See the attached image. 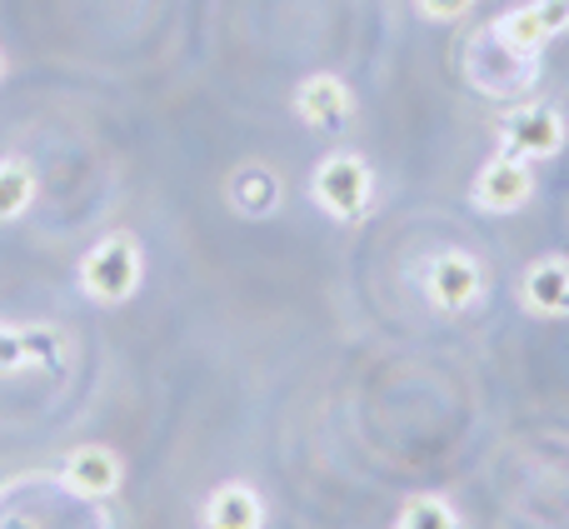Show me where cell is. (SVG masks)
I'll use <instances>...</instances> for the list:
<instances>
[{
    "mask_svg": "<svg viewBox=\"0 0 569 529\" xmlns=\"http://www.w3.org/2000/svg\"><path fill=\"white\" fill-rule=\"evenodd\" d=\"M126 485V460L110 445H76L60 460V490L76 500H110Z\"/></svg>",
    "mask_w": 569,
    "mask_h": 529,
    "instance_id": "ba28073f",
    "label": "cell"
},
{
    "mask_svg": "<svg viewBox=\"0 0 569 529\" xmlns=\"http://www.w3.org/2000/svg\"><path fill=\"white\" fill-rule=\"evenodd\" d=\"M295 116H300V126L325 130V136L345 130L355 120V90L335 70H315V76H305L295 86Z\"/></svg>",
    "mask_w": 569,
    "mask_h": 529,
    "instance_id": "30bf717a",
    "label": "cell"
},
{
    "mask_svg": "<svg viewBox=\"0 0 569 529\" xmlns=\"http://www.w3.org/2000/svg\"><path fill=\"white\" fill-rule=\"evenodd\" d=\"M500 150L515 160H555L565 150V116L550 106V100H515L500 120Z\"/></svg>",
    "mask_w": 569,
    "mask_h": 529,
    "instance_id": "5b68a950",
    "label": "cell"
},
{
    "mask_svg": "<svg viewBox=\"0 0 569 529\" xmlns=\"http://www.w3.org/2000/svg\"><path fill=\"white\" fill-rule=\"evenodd\" d=\"M310 200L340 226H355V220L370 216L375 206V170L360 150H330V156L315 166L310 176Z\"/></svg>",
    "mask_w": 569,
    "mask_h": 529,
    "instance_id": "3957f363",
    "label": "cell"
},
{
    "mask_svg": "<svg viewBox=\"0 0 569 529\" xmlns=\"http://www.w3.org/2000/svg\"><path fill=\"white\" fill-rule=\"evenodd\" d=\"M415 10L425 20H435V26H455V20H465L475 10V0H415Z\"/></svg>",
    "mask_w": 569,
    "mask_h": 529,
    "instance_id": "2e32d148",
    "label": "cell"
},
{
    "mask_svg": "<svg viewBox=\"0 0 569 529\" xmlns=\"http://www.w3.org/2000/svg\"><path fill=\"white\" fill-rule=\"evenodd\" d=\"M66 360H70L66 330L0 320V375H50L66 370Z\"/></svg>",
    "mask_w": 569,
    "mask_h": 529,
    "instance_id": "8992f818",
    "label": "cell"
},
{
    "mask_svg": "<svg viewBox=\"0 0 569 529\" xmlns=\"http://www.w3.org/2000/svg\"><path fill=\"white\" fill-rule=\"evenodd\" d=\"M490 30L500 40H510V46L540 56L550 40L569 36V0H520V6H510L505 16H495Z\"/></svg>",
    "mask_w": 569,
    "mask_h": 529,
    "instance_id": "9c48e42d",
    "label": "cell"
},
{
    "mask_svg": "<svg viewBox=\"0 0 569 529\" xmlns=\"http://www.w3.org/2000/svg\"><path fill=\"white\" fill-rule=\"evenodd\" d=\"M465 80H470L485 100H510L515 106V100H525L540 86V56L500 40L490 30V20H485L470 36V46H465Z\"/></svg>",
    "mask_w": 569,
    "mask_h": 529,
    "instance_id": "7a4b0ae2",
    "label": "cell"
},
{
    "mask_svg": "<svg viewBox=\"0 0 569 529\" xmlns=\"http://www.w3.org/2000/svg\"><path fill=\"white\" fill-rule=\"evenodd\" d=\"M76 285L90 305L100 310H120L136 300V290L146 285V246L130 230H110L96 246L80 256L76 264Z\"/></svg>",
    "mask_w": 569,
    "mask_h": 529,
    "instance_id": "6da1fadb",
    "label": "cell"
},
{
    "mask_svg": "<svg viewBox=\"0 0 569 529\" xmlns=\"http://www.w3.org/2000/svg\"><path fill=\"white\" fill-rule=\"evenodd\" d=\"M535 200V166L530 160H515V156H495L480 166L470 186V206L485 210V216H515Z\"/></svg>",
    "mask_w": 569,
    "mask_h": 529,
    "instance_id": "52a82bcc",
    "label": "cell"
},
{
    "mask_svg": "<svg viewBox=\"0 0 569 529\" xmlns=\"http://www.w3.org/2000/svg\"><path fill=\"white\" fill-rule=\"evenodd\" d=\"M0 529H40V525H30L26 515H6V520H0Z\"/></svg>",
    "mask_w": 569,
    "mask_h": 529,
    "instance_id": "e0dca14e",
    "label": "cell"
},
{
    "mask_svg": "<svg viewBox=\"0 0 569 529\" xmlns=\"http://www.w3.org/2000/svg\"><path fill=\"white\" fill-rule=\"evenodd\" d=\"M266 495L250 480H220L200 500V529H266Z\"/></svg>",
    "mask_w": 569,
    "mask_h": 529,
    "instance_id": "8fae6325",
    "label": "cell"
},
{
    "mask_svg": "<svg viewBox=\"0 0 569 529\" xmlns=\"http://www.w3.org/2000/svg\"><path fill=\"white\" fill-rule=\"evenodd\" d=\"M520 305L540 320H569V256H540L525 264Z\"/></svg>",
    "mask_w": 569,
    "mask_h": 529,
    "instance_id": "4fadbf2b",
    "label": "cell"
},
{
    "mask_svg": "<svg viewBox=\"0 0 569 529\" xmlns=\"http://www.w3.org/2000/svg\"><path fill=\"white\" fill-rule=\"evenodd\" d=\"M390 529H465V515L445 495H410Z\"/></svg>",
    "mask_w": 569,
    "mask_h": 529,
    "instance_id": "9a60e30c",
    "label": "cell"
},
{
    "mask_svg": "<svg viewBox=\"0 0 569 529\" xmlns=\"http://www.w3.org/2000/svg\"><path fill=\"white\" fill-rule=\"evenodd\" d=\"M226 200H230V210H236V216L266 220V216H276V210L284 206V180H280L276 166H266V160H246V166L230 170Z\"/></svg>",
    "mask_w": 569,
    "mask_h": 529,
    "instance_id": "7c38bea8",
    "label": "cell"
},
{
    "mask_svg": "<svg viewBox=\"0 0 569 529\" xmlns=\"http://www.w3.org/2000/svg\"><path fill=\"white\" fill-rule=\"evenodd\" d=\"M0 80H6V56H0Z\"/></svg>",
    "mask_w": 569,
    "mask_h": 529,
    "instance_id": "ac0fdd59",
    "label": "cell"
},
{
    "mask_svg": "<svg viewBox=\"0 0 569 529\" xmlns=\"http://www.w3.org/2000/svg\"><path fill=\"white\" fill-rule=\"evenodd\" d=\"M420 295L440 315H470V310H480L485 295H490V270H485V260L470 256V250H440V256L425 260Z\"/></svg>",
    "mask_w": 569,
    "mask_h": 529,
    "instance_id": "277c9868",
    "label": "cell"
},
{
    "mask_svg": "<svg viewBox=\"0 0 569 529\" xmlns=\"http://www.w3.org/2000/svg\"><path fill=\"white\" fill-rule=\"evenodd\" d=\"M40 200V176L26 156L0 160V226H16L20 216H30V206Z\"/></svg>",
    "mask_w": 569,
    "mask_h": 529,
    "instance_id": "5bb4252c",
    "label": "cell"
}]
</instances>
